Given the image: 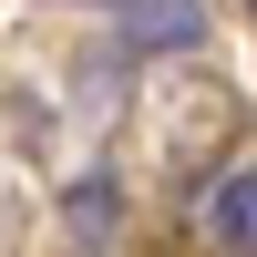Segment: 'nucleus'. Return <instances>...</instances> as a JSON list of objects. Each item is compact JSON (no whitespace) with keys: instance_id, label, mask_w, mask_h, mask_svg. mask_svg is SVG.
<instances>
[{"instance_id":"obj_2","label":"nucleus","mask_w":257,"mask_h":257,"mask_svg":"<svg viewBox=\"0 0 257 257\" xmlns=\"http://www.w3.org/2000/svg\"><path fill=\"white\" fill-rule=\"evenodd\" d=\"M206 237L226 257H257V165H226V175L206 185Z\"/></svg>"},{"instance_id":"obj_3","label":"nucleus","mask_w":257,"mask_h":257,"mask_svg":"<svg viewBox=\"0 0 257 257\" xmlns=\"http://www.w3.org/2000/svg\"><path fill=\"white\" fill-rule=\"evenodd\" d=\"M103 216H113V175H82V185H72V226L103 237Z\"/></svg>"},{"instance_id":"obj_4","label":"nucleus","mask_w":257,"mask_h":257,"mask_svg":"<svg viewBox=\"0 0 257 257\" xmlns=\"http://www.w3.org/2000/svg\"><path fill=\"white\" fill-rule=\"evenodd\" d=\"M247 11H257V0H247Z\"/></svg>"},{"instance_id":"obj_1","label":"nucleus","mask_w":257,"mask_h":257,"mask_svg":"<svg viewBox=\"0 0 257 257\" xmlns=\"http://www.w3.org/2000/svg\"><path fill=\"white\" fill-rule=\"evenodd\" d=\"M123 11V52H196L206 41V0H113Z\"/></svg>"}]
</instances>
